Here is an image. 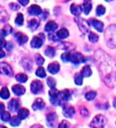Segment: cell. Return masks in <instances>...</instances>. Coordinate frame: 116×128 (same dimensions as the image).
I'll return each mask as SVG.
<instances>
[{
    "label": "cell",
    "mask_w": 116,
    "mask_h": 128,
    "mask_svg": "<svg viewBox=\"0 0 116 128\" xmlns=\"http://www.w3.org/2000/svg\"><path fill=\"white\" fill-rule=\"evenodd\" d=\"M105 38L109 47H116V26L111 25L106 30Z\"/></svg>",
    "instance_id": "obj_1"
},
{
    "label": "cell",
    "mask_w": 116,
    "mask_h": 128,
    "mask_svg": "<svg viewBox=\"0 0 116 128\" xmlns=\"http://www.w3.org/2000/svg\"><path fill=\"white\" fill-rule=\"evenodd\" d=\"M107 123V119L103 115L98 114L92 119L90 123L91 128H103Z\"/></svg>",
    "instance_id": "obj_2"
},
{
    "label": "cell",
    "mask_w": 116,
    "mask_h": 128,
    "mask_svg": "<svg viewBox=\"0 0 116 128\" xmlns=\"http://www.w3.org/2000/svg\"><path fill=\"white\" fill-rule=\"evenodd\" d=\"M45 41V34L40 33L38 36H34L32 39L30 45L33 48H40Z\"/></svg>",
    "instance_id": "obj_3"
},
{
    "label": "cell",
    "mask_w": 116,
    "mask_h": 128,
    "mask_svg": "<svg viewBox=\"0 0 116 128\" xmlns=\"http://www.w3.org/2000/svg\"><path fill=\"white\" fill-rule=\"evenodd\" d=\"M58 92L59 91H57L55 88L54 89H51V90H49L50 101L54 106H59L61 104V100H60V98H59Z\"/></svg>",
    "instance_id": "obj_4"
},
{
    "label": "cell",
    "mask_w": 116,
    "mask_h": 128,
    "mask_svg": "<svg viewBox=\"0 0 116 128\" xmlns=\"http://www.w3.org/2000/svg\"><path fill=\"white\" fill-rule=\"evenodd\" d=\"M70 62H72L73 64H76V65H78V64L81 62H84L85 58L83 57V54L79 53V52H77V53H71Z\"/></svg>",
    "instance_id": "obj_5"
},
{
    "label": "cell",
    "mask_w": 116,
    "mask_h": 128,
    "mask_svg": "<svg viewBox=\"0 0 116 128\" xmlns=\"http://www.w3.org/2000/svg\"><path fill=\"white\" fill-rule=\"evenodd\" d=\"M0 74L7 76H12L13 70H12L11 66L8 63L1 62L0 63Z\"/></svg>",
    "instance_id": "obj_6"
},
{
    "label": "cell",
    "mask_w": 116,
    "mask_h": 128,
    "mask_svg": "<svg viewBox=\"0 0 116 128\" xmlns=\"http://www.w3.org/2000/svg\"><path fill=\"white\" fill-rule=\"evenodd\" d=\"M43 85L41 81H38V80H34V81L32 82L31 86H30V90L33 94H38L40 91L42 90Z\"/></svg>",
    "instance_id": "obj_7"
},
{
    "label": "cell",
    "mask_w": 116,
    "mask_h": 128,
    "mask_svg": "<svg viewBox=\"0 0 116 128\" xmlns=\"http://www.w3.org/2000/svg\"><path fill=\"white\" fill-rule=\"evenodd\" d=\"M77 23L78 25L79 26V29H80V30L83 32V33H87V31L89 30V24L88 22H87L86 20L84 19H77Z\"/></svg>",
    "instance_id": "obj_8"
},
{
    "label": "cell",
    "mask_w": 116,
    "mask_h": 128,
    "mask_svg": "<svg viewBox=\"0 0 116 128\" xmlns=\"http://www.w3.org/2000/svg\"><path fill=\"white\" fill-rule=\"evenodd\" d=\"M59 94V98L61 102H66V101H69V100L71 99V94L69 90H64L61 91H59L58 92Z\"/></svg>",
    "instance_id": "obj_9"
},
{
    "label": "cell",
    "mask_w": 116,
    "mask_h": 128,
    "mask_svg": "<svg viewBox=\"0 0 116 128\" xmlns=\"http://www.w3.org/2000/svg\"><path fill=\"white\" fill-rule=\"evenodd\" d=\"M90 24L92 26L95 30L99 32H103V23L96 19H91L89 21Z\"/></svg>",
    "instance_id": "obj_10"
},
{
    "label": "cell",
    "mask_w": 116,
    "mask_h": 128,
    "mask_svg": "<svg viewBox=\"0 0 116 128\" xmlns=\"http://www.w3.org/2000/svg\"><path fill=\"white\" fill-rule=\"evenodd\" d=\"M75 113V109L71 106H65L63 108V114L66 118H72Z\"/></svg>",
    "instance_id": "obj_11"
},
{
    "label": "cell",
    "mask_w": 116,
    "mask_h": 128,
    "mask_svg": "<svg viewBox=\"0 0 116 128\" xmlns=\"http://www.w3.org/2000/svg\"><path fill=\"white\" fill-rule=\"evenodd\" d=\"M28 11H29V13L31 15H39V14H41L42 13L41 8L39 6H38V5H35V4L30 6L29 7V10H28Z\"/></svg>",
    "instance_id": "obj_12"
},
{
    "label": "cell",
    "mask_w": 116,
    "mask_h": 128,
    "mask_svg": "<svg viewBox=\"0 0 116 128\" xmlns=\"http://www.w3.org/2000/svg\"><path fill=\"white\" fill-rule=\"evenodd\" d=\"M59 70H60V64L57 62H52L48 66V70H49V72L52 74H57L59 71Z\"/></svg>",
    "instance_id": "obj_13"
},
{
    "label": "cell",
    "mask_w": 116,
    "mask_h": 128,
    "mask_svg": "<svg viewBox=\"0 0 116 128\" xmlns=\"http://www.w3.org/2000/svg\"><path fill=\"white\" fill-rule=\"evenodd\" d=\"M19 106H20V103H19L18 100L14 98L9 102V104H8V108H9V110L10 111L14 112V111H17L18 110Z\"/></svg>",
    "instance_id": "obj_14"
},
{
    "label": "cell",
    "mask_w": 116,
    "mask_h": 128,
    "mask_svg": "<svg viewBox=\"0 0 116 128\" xmlns=\"http://www.w3.org/2000/svg\"><path fill=\"white\" fill-rule=\"evenodd\" d=\"M57 117L55 113H50L47 115V122L49 125V126L53 127L55 124L57 123Z\"/></svg>",
    "instance_id": "obj_15"
},
{
    "label": "cell",
    "mask_w": 116,
    "mask_h": 128,
    "mask_svg": "<svg viewBox=\"0 0 116 128\" xmlns=\"http://www.w3.org/2000/svg\"><path fill=\"white\" fill-rule=\"evenodd\" d=\"M12 90L16 95H22L25 94L26 92V88L22 85H14L12 86Z\"/></svg>",
    "instance_id": "obj_16"
},
{
    "label": "cell",
    "mask_w": 116,
    "mask_h": 128,
    "mask_svg": "<svg viewBox=\"0 0 116 128\" xmlns=\"http://www.w3.org/2000/svg\"><path fill=\"white\" fill-rule=\"evenodd\" d=\"M44 106H45V102H44L43 100L40 98L36 99L34 102L33 103V106H32V107H33V109L34 110H41L44 108Z\"/></svg>",
    "instance_id": "obj_17"
},
{
    "label": "cell",
    "mask_w": 116,
    "mask_h": 128,
    "mask_svg": "<svg viewBox=\"0 0 116 128\" xmlns=\"http://www.w3.org/2000/svg\"><path fill=\"white\" fill-rule=\"evenodd\" d=\"M70 10L72 12V14L76 15V16H79L82 13V7L79 5H77V4H72L71 6H70Z\"/></svg>",
    "instance_id": "obj_18"
},
{
    "label": "cell",
    "mask_w": 116,
    "mask_h": 128,
    "mask_svg": "<svg viewBox=\"0 0 116 128\" xmlns=\"http://www.w3.org/2000/svg\"><path fill=\"white\" fill-rule=\"evenodd\" d=\"M57 26H58V25L54 21H49L46 23V25L45 26V30L47 32L54 31L57 29Z\"/></svg>",
    "instance_id": "obj_19"
},
{
    "label": "cell",
    "mask_w": 116,
    "mask_h": 128,
    "mask_svg": "<svg viewBox=\"0 0 116 128\" xmlns=\"http://www.w3.org/2000/svg\"><path fill=\"white\" fill-rule=\"evenodd\" d=\"M15 38L17 39V41L18 42L19 44H23V43H26L28 40V37L26 35H25L24 34L21 33V32H18V33H16L15 34Z\"/></svg>",
    "instance_id": "obj_20"
},
{
    "label": "cell",
    "mask_w": 116,
    "mask_h": 128,
    "mask_svg": "<svg viewBox=\"0 0 116 128\" xmlns=\"http://www.w3.org/2000/svg\"><path fill=\"white\" fill-rule=\"evenodd\" d=\"M29 114H30V111L28 110L26 108H21V109H19L18 111V117L21 120H22V119L26 118L28 116H29Z\"/></svg>",
    "instance_id": "obj_21"
},
{
    "label": "cell",
    "mask_w": 116,
    "mask_h": 128,
    "mask_svg": "<svg viewBox=\"0 0 116 128\" xmlns=\"http://www.w3.org/2000/svg\"><path fill=\"white\" fill-rule=\"evenodd\" d=\"M91 8H92V5L90 1H85L83 3L82 6V10L83 11V13L85 14H88L90 13V11L91 10Z\"/></svg>",
    "instance_id": "obj_22"
},
{
    "label": "cell",
    "mask_w": 116,
    "mask_h": 128,
    "mask_svg": "<svg viewBox=\"0 0 116 128\" xmlns=\"http://www.w3.org/2000/svg\"><path fill=\"white\" fill-rule=\"evenodd\" d=\"M69 35V31H68L67 29L65 28H62V29L59 30L57 32V36L59 39H64V38H66Z\"/></svg>",
    "instance_id": "obj_23"
},
{
    "label": "cell",
    "mask_w": 116,
    "mask_h": 128,
    "mask_svg": "<svg viewBox=\"0 0 116 128\" xmlns=\"http://www.w3.org/2000/svg\"><path fill=\"white\" fill-rule=\"evenodd\" d=\"M81 74H83V77H90L91 74H92V71H91L90 66L87 65V66H83L81 70Z\"/></svg>",
    "instance_id": "obj_24"
},
{
    "label": "cell",
    "mask_w": 116,
    "mask_h": 128,
    "mask_svg": "<svg viewBox=\"0 0 116 128\" xmlns=\"http://www.w3.org/2000/svg\"><path fill=\"white\" fill-rule=\"evenodd\" d=\"M28 26H29L32 30H37L39 26V21H38L37 19H32L28 23Z\"/></svg>",
    "instance_id": "obj_25"
},
{
    "label": "cell",
    "mask_w": 116,
    "mask_h": 128,
    "mask_svg": "<svg viewBox=\"0 0 116 128\" xmlns=\"http://www.w3.org/2000/svg\"><path fill=\"white\" fill-rule=\"evenodd\" d=\"M0 96H1V98H3V99L9 98V97H10L9 90H8L6 87H2L1 91H0Z\"/></svg>",
    "instance_id": "obj_26"
},
{
    "label": "cell",
    "mask_w": 116,
    "mask_h": 128,
    "mask_svg": "<svg viewBox=\"0 0 116 128\" xmlns=\"http://www.w3.org/2000/svg\"><path fill=\"white\" fill-rule=\"evenodd\" d=\"M83 74L81 73H77L75 75V78H74V81H75V83L77 84L78 86H80L82 85L83 83Z\"/></svg>",
    "instance_id": "obj_27"
},
{
    "label": "cell",
    "mask_w": 116,
    "mask_h": 128,
    "mask_svg": "<svg viewBox=\"0 0 116 128\" xmlns=\"http://www.w3.org/2000/svg\"><path fill=\"white\" fill-rule=\"evenodd\" d=\"M16 79H17V81H18L19 82H26L27 81L28 79V77L27 75L25 74H22V73H20V74H18L17 75H16Z\"/></svg>",
    "instance_id": "obj_28"
},
{
    "label": "cell",
    "mask_w": 116,
    "mask_h": 128,
    "mask_svg": "<svg viewBox=\"0 0 116 128\" xmlns=\"http://www.w3.org/2000/svg\"><path fill=\"white\" fill-rule=\"evenodd\" d=\"M45 55H47L48 57L53 58V57H54L56 51H55V49H54L53 47H52V46H48V47L46 48V50H45Z\"/></svg>",
    "instance_id": "obj_29"
},
{
    "label": "cell",
    "mask_w": 116,
    "mask_h": 128,
    "mask_svg": "<svg viewBox=\"0 0 116 128\" xmlns=\"http://www.w3.org/2000/svg\"><path fill=\"white\" fill-rule=\"evenodd\" d=\"M0 118H1V119L3 122H8L11 118L10 113L6 111H2V113L0 114Z\"/></svg>",
    "instance_id": "obj_30"
},
{
    "label": "cell",
    "mask_w": 116,
    "mask_h": 128,
    "mask_svg": "<svg viewBox=\"0 0 116 128\" xmlns=\"http://www.w3.org/2000/svg\"><path fill=\"white\" fill-rule=\"evenodd\" d=\"M10 125L13 126H18L20 125V123H21V119H20L18 117H16V116H14V117H12L10 118Z\"/></svg>",
    "instance_id": "obj_31"
},
{
    "label": "cell",
    "mask_w": 116,
    "mask_h": 128,
    "mask_svg": "<svg viewBox=\"0 0 116 128\" xmlns=\"http://www.w3.org/2000/svg\"><path fill=\"white\" fill-rule=\"evenodd\" d=\"M36 75L38 76L40 78H45L46 76V72L43 67L40 66L38 69L36 70Z\"/></svg>",
    "instance_id": "obj_32"
},
{
    "label": "cell",
    "mask_w": 116,
    "mask_h": 128,
    "mask_svg": "<svg viewBox=\"0 0 116 128\" xmlns=\"http://www.w3.org/2000/svg\"><path fill=\"white\" fill-rule=\"evenodd\" d=\"M22 64H23L24 68L26 69L27 70H30V69H32V62L30 59H27V58L23 59Z\"/></svg>",
    "instance_id": "obj_33"
},
{
    "label": "cell",
    "mask_w": 116,
    "mask_h": 128,
    "mask_svg": "<svg viewBox=\"0 0 116 128\" xmlns=\"http://www.w3.org/2000/svg\"><path fill=\"white\" fill-rule=\"evenodd\" d=\"M96 97V92L95 91H89L85 94V98L88 101H91Z\"/></svg>",
    "instance_id": "obj_34"
},
{
    "label": "cell",
    "mask_w": 116,
    "mask_h": 128,
    "mask_svg": "<svg viewBox=\"0 0 116 128\" xmlns=\"http://www.w3.org/2000/svg\"><path fill=\"white\" fill-rule=\"evenodd\" d=\"M23 22H24V17H23V14L19 13L17 16V18L15 19V23L17 24L18 26H22L23 24Z\"/></svg>",
    "instance_id": "obj_35"
},
{
    "label": "cell",
    "mask_w": 116,
    "mask_h": 128,
    "mask_svg": "<svg viewBox=\"0 0 116 128\" xmlns=\"http://www.w3.org/2000/svg\"><path fill=\"white\" fill-rule=\"evenodd\" d=\"M105 11H106V9L103 5H99L96 8V14L98 16H101L103 14H104Z\"/></svg>",
    "instance_id": "obj_36"
},
{
    "label": "cell",
    "mask_w": 116,
    "mask_h": 128,
    "mask_svg": "<svg viewBox=\"0 0 116 128\" xmlns=\"http://www.w3.org/2000/svg\"><path fill=\"white\" fill-rule=\"evenodd\" d=\"M47 84L49 85V86L51 88V89H54L55 86H56V81L52 77H49L47 79Z\"/></svg>",
    "instance_id": "obj_37"
},
{
    "label": "cell",
    "mask_w": 116,
    "mask_h": 128,
    "mask_svg": "<svg viewBox=\"0 0 116 128\" xmlns=\"http://www.w3.org/2000/svg\"><path fill=\"white\" fill-rule=\"evenodd\" d=\"M88 38L90 40V42H96L98 41V39H99V36L97 34H95V33H90L89 34V36H88Z\"/></svg>",
    "instance_id": "obj_38"
},
{
    "label": "cell",
    "mask_w": 116,
    "mask_h": 128,
    "mask_svg": "<svg viewBox=\"0 0 116 128\" xmlns=\"http://www.w3.org/2000/svg\"><path fill=\"white\" fill-rule=\"evenodd\" d=\"M70 55H71L70 52L64 53L63 54H61V59L64 62H69L70 61Z\"/></svg>",
    "instance_id": "obj_39"
},
{
    "label": "cell",
    "mask_w": 116,
    "mask_h": 128,
    "mask_svg": "<svg viewBox=\"0 0 116 128\" xmlns=\"http://www.w3.org/2000/svg\"><path fill=\"white\" fill-rule=\"evenodd\" d=\"M36 62H37V63L38 64V65L41 66L42 64L45 62V59L43 58V57L41 55L37 54V55H36Z\"/></svg>",
    "instance_id": "obj_40"
},
{
    "label": "cell",
    "mask_w": 116,
    "mask_h": 128,
    "mask_svg": "<svg viewBox=\"0 0 116 128\" xmlns=\"http://www.w3.org/2000/svg\"><path fill=\"white\" fill-rule=\"evenodd\" d=\"M6 16H7L6 11L4 10L2 6H0V21L2 22V20H3L4 18H5Z\"/></svg>",
    "instance_id": "obj_41"
},
{
    "label": "cell",
    "mask_w": 116,
    "mask_h": 128,
    "mask_svg": "<svg viewBox=\"0 0 116 128\" xmlns=\"http://www.w3.org/2000/svg\"><path fill=\"white\" fill-rule=\"evenodd\" d=\"M3 31L5 32V34H6V35H8L9 34H10L11 32H12V30H13V29H12V27L10 26V25H6L5 26H4V28H3Z\"/></svg>",
    "instance_id": "obj_42"
},
{
    "label": "cell",
    "mask_w": 116,
    "mask_h": 128,
    "mask_svg": "<svg viewBox=\"0 0 116 128\" xmlns=\"http://www.w3.org/2000/svg\"><path fill=\"white\" fill-rule=\"evenodd\" d=\"M58 128H69V123L66 120H64V121H62L60 123Z\"/></svg>",
    "instance_id": "obj_43"
},
{
    "label": "cell",
    "mask_w": 116,
    "mask_h": 128,
    "mask_svg": "<svg viewBox=\"0 0 116 128\" xmlns=\"http://www.w3.org/2000/svg\"><path fill=\"white\" fill-rule=\"evenodd\" d=\"M49 38L51 40V41H53V42L57 41V39H58L57 34H55L54 33H49Z\"/></svg>",
    "instance_id": "obj_44"
},
{
    "label": "cell",
    "mask_w": 116,
    "mask_h": 128,
    "mask_svg": "<svg viewBox=\"0 0 116 128\" xmlns=\"http://www.w3.org/2000/svg\"><path fill=\"white\" fill-rule=\"evenodd\" d=\"M80 114L83 116H84V117H87V116H88V110H87L86 108L82 107L80 109Z\"/></svg>",
    "instance_id": "obj_45"
},
{
    "label": "cell",
    "mask_w": 116,
    "mask_h": 128,
    "mask_svg": "<svg viewBox=\"0 0 116 128\" xmlns=\"http://www.w3.org/2000/svg\"><path fill=\"white\" fill-rule=\"evenodd\" d=\"M10 6L11 9H13L14 10H19V8H20V6L16 3H10Z\"/></svg>",
    "instance_id": "obj_46"
},
{
    "label": "cell",
    "mask_w": 116,
    "mask_h": 128,
    "mask_svg": "<svg viewBox=\"0 0 116 128\" xmlns=\"http://www.w3.org/2000/svg\"><path fill=\"white\" fill-rule=\"evenodd\" d=\"M18 2L22 6H26L29 3V0H18Z\"/></svg>",
    "instance_id": "obj_47"
},
{
    "label": "cell",
    "mask_w": 116,
    "mask_h": 128,
    "mask_svg": "<svg viewBox=\"0 0 116 128\" xmlns=\"http://www.w3.org/2000/svg\"><path fill=\"white\" fill-rule=\"evenodd\" d=\"M4 109H5V106H4V104L0 102V114H1L2 111H4Z\"/></svg>",
    "instance_id": "obj_48"
},
{
    "label": "cell",
    "mask_w": 116,
    "mask_h": 128,
    "mask_svg": "<svg viewBox=\"0 0 116 128\" xmlns=\"http://www.w3.org/2000/svg\"><path fill=\"white\" fill-rule=\"evenodd\" d=\"M5 57V52L2 50V48H0V58Z\"/></svg>",
    "instance_id": "obj_49"
},
{
    "label": "cell",
    "mask_w": 116,
    "mask_h": 128,
    "mask_svg": "<svg viewBox=\"0 0 116 128\" xmlns=\"http://www.w3.org/2000/svg\"><path fill=\"white\" fill-rule=\"evenodd\" d=\"M31 128H43L41 126H40V125H34V126H33Z\"/></svg>",
    "instance_id": "obj_50"
},
{
    "label": "cell",
    "mask_w": 116,
    "mask_h": 128,
    "mask_svg": "<svg viewBox=\"0 0 116 128\" xmlns=\"http://www.w3.org/2000/svg\"><path fill=\"white\" fill-rule=\"evenodd\" d=\"M113 105H114V106L116 108V98H115V100H114V102H113Z\"/></svg>",
    "instance_id": "obj_51"
},
{
    "label": "cell",
    "mask_w": 116,
    "mask_h": 128,
    "mask_svg": "<svg viewBox=\"0 0 116 128\" xmlns=\"http://www.w3.org/2000/svg\"><path fill=\"white\" fill-rule=\"evenodd\" d=\"M0 128H7V127H6V126H0Z\"/></svg>",
    "instance_id": "obj_52"
},
{
    "label": "cell",
    "mask_w": 116,
    "mask_h": 128,
    "mask_svg": "<svg viewBox=\"0 0 116 128\" xmlns=\"http://www.w3.org/2000/svg\"><path fill=\"white\" fill-rule=\"evenodd\" d=\"M107 2H111V1H112V0H106Z\"/></svg>",
    "instance_id": "obj_53"
}]
</instances>
